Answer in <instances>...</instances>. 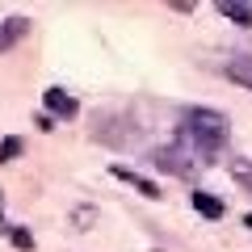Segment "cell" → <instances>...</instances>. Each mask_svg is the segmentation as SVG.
<instances>
[{
    "label": "cell",
    "mask_w": 252,
    "mask_h": 252,
    "mask_svg": "<svg viewBox=\"0 0 252 252\" xmlns=\"http://www.w3.org/2000/svg\"><path fill=\"white\" fill-rule=\"evenodd\" d=\"M26 30H30V21H26V17H9V21H0V51H9L13 42H21V38H26Z\"/></svg>",
    "instance_id": "4"
},
{
    "label": "cell",
    "mask_w": 252,
    "mask_h": 252,
    "mask_svg": "<svg viewBox=\"0 0 252 252\" xmlns=\"http://www.w3.org/2000/svg\"><path fill=\"white\" fill-rule=\"evenodd\" d=\"M227 76H231V80H240V84H248V89H252V55H235V59L227 63Z\"/></svg>",
    "instance_id": "7"
},
{
    "label": "cell",
    "mask_w": 252,
    "mask_h": 252,
    "mask_svg": "<svg viewBox=\"0 0 252 252\" xmlns=\"http://www.w3.org/2000/svg\"><path fill=\"white\" fill-rule=\"evenodd\" d=\"M181 135L189 139V143H198L202 152L215 160L219 152L227 147V135H231V122H227L219 109H189L185 122H181Z\"/></svg>",
    "instance_id": "1"
},
{
    "label": "cell",
    "mask_w": 252,
    "mask_h": 252,
    "mask_svg": "<svg viewBox=\"0 0 252 252\" xmlns=\"http://www.w3.org/2000/svg\"><path fill=\"white\" fill-rule=\"evenodd\" d=\"M244 223H248V227H252V215H248V219H244Z\"/></svg>",
    "instance_id": "12"
},
{
    "label": "cell",
    "mask_w": 252,
    "mask_h": 252,
    "mask_svg": "<svg viewBox=\"0 0 252 252\" xmlns=\"http://www.w3.org/2000/svg\"><path fill=\"white\" fill-rule=\"evenodd\" d=\"M17 152H21V139H4V143H0V164H4V160H13Z\"/></svg>",
    "instance_id": "10"
},
{
    "label": "cell",
    "mask_w": 252,
    "mask_h": 252,
    "mask_svg": "<svg viewBox=\"0 0 252 252\" xmlns=\"http://www.w3.org/2000/svg\"><path fill=\"white\" fill-rule=\"evenodd\" d=\"M219 13L231 17V21H240V26H252V0H223Z\"/></svg>",
    "instance_id": "5"
},
{
    "label": "cell",
    "mask_w": 252,
    "mask_h": 252,
    "mask_svg": "<svg viewBox=\"0 0 252 252\" xmlns=\"http://www.w3.org/2000/svg\"><path fill=\"white\" fill-rule=\"evenodd\" d=\"M13 244H17V248H34V235H30L26 227H13Z\"/></svg>",
    "instance_id": "11"
},
{
    "label": "cell",
    "mask_w": 252,
    "mask_h": 252,
    "mask_svg": "<svg viewBox=\"0 0 252 252\" xmlns=\"http://www.w3.org/2000/svg\"><path fill=\"white\" fill-rule=\"evenodd\" d=\"M152 164L160 172H172V177H198V172L210 168L215 160H210L198 143H189V139L177 130V139H172L168 147H156V152H152Z\"/></svg>",
    "instance_id": "2"
},
{
    "label": "cell",
    "mask_w": 252,
    "mask_h": 252,
    "mask_svg": "<svg viewBox=\"0 0 252 252\" xmlns=\"http://www.w3.org/2000/svg\"><path fill=\"white\" fill-rule=\"evenodd\" d=\"M193 210H198V215H206V219H223V202H219L215 193H206V189H198V193H193Z\"/></svg>",
    "instance_id": "6"
},
{
    "label": "cell",
    "mask_w": 252,
    "mask_h": 252,
    "mask_svg": "<svg viewBox=\"0 0 252 252\" xmlns=\"http://www.w3.org/2000/svg\"><path fill=\"white\" fill-rule=\"evenodd\" d=\"M114 177L130 181V185H135L139 193H143V198H160V189H156V185H152V181H147V177H139V172H130V168H114Z\"/></svg>",
    "instance_id": "8"
},
{
    "label": "cell",
    "mask_w": 252,
    "mask_h": 252,
    "mask_svg": "<svg viewBox=\"0 0 252 252\" xmlns=\"http://www.w3.org/2000/svg\"><path fill=\"white\" fill-rule=\"evenodd\" d=\"M231 177L252 193V160H240V156H235V160H231Z\"/></svg>",
    "instance_id": "9"
},
{
    "label": "cell",
    "mask_w": 252,
    "mask_h": 252,
    "mask_svg": "<svg viewBox=\"0 0 252 252\" xmlns=\"http://www.w3.org/2000/svg\"><path fill=\"white\" fill-rule=\"evenodd\" d=\"M42 101H46V109H51V114H59V118H76V97L72 93H63V89H46L42 93Z\"/></svg>",
    "instance_id": "3"
}]
</instances>
